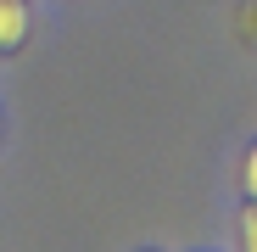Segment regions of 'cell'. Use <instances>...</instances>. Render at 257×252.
<instances>
[{
  "instance_id": "obj_1",
  "label": "cell",
  "mask_w": 257,
  "mask_h": 252,
  "mask_svg": "<svg viewBox=\"0 0 257 252\" xmlns=\"http://www.w3.org/2000/svg\"><path fill=\"white\" fill-rule=\"evenodd\" d=\"M28 34V6L23 0H0V51H17Z\"/></svg>"
},
{
  "instance_id": "obj_2",
  "label": "cell",
  "mask_w": 257,
  "mask_h": 252,
  "mask_svg": "<svg viewBox=\"0 0 257 252\" xmlns=\"http://www.w3.org/2000/svg\"><path fill=\"white\" fill-rule=\"evenodd\" d=\"M235 23H240V34H246V39H257V0H246V6L235 12Z\"/></svg>"
},
{
  "instance_id": "obj_3",
  "label": "cell",
  "mask_w": 257,
  "mask_h": 252,
  "mask_svg": "<svg viewBox=\"0 0 257 252\" xmlns=\"http://www.w3.org/2000/svg\"><path fill=\"white\" fill-rule=\"evenodd\" d=\"M240 241H246V252H257V207L240 213Z\"/></svg>"
},
{
  "instance_id": "obj_4",
  "label": "cell",
  "mask_w": 257,
  "mask_h": 252,
  "mask_svg": "<svg viewBox=\"0 0 257 252\" xmlns=\"http://www.w3.org/2000/svg\"><path fill=\"white\" fill-rule=\"evenodd\" d=\"M246 191H251V196H257V146H251V151H246Z\"/></svg>"
}]
</instances>
